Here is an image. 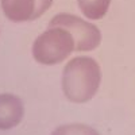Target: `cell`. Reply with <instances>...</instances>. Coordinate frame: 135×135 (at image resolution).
<instances>
[{
	"label": "cell",
	"instance_id": "cell-1",
	"mask_svg": "<svg viewBox=\"0 0 135 135\" xmlns=\"http://www.w3.org/2000/svg\"><path fill=\"white\" fill-rule=\"evenodd\" d=\"M101 84V68L88 55H77L66 62L62 70L61 88L65 99L74 104L91 101Z\"/></svg>",
	"mask_w": 135,
	"mask_h": 135
},
{
	"label": "cell",
	"instance_id": "cell-2",
	"mask_svg": "<svg viewBox=\"0 0 135 135\" xmlns=\"http://www.w3.org/2000/svg\"><path fill=\"white\" fill-rule=\"evenodd\" d=\"M76 51V42L69 30L60 26H49L34 39L31 54L35 62L43 66H54L64 62Z\"/></svg>",
	"mask_w": 135,
	"mask_h": 135
},
{
	"label": "cell",
	"instance_id": "cell-3",
	"mask_svg": "<svg viewBox=\"0 0 135 135\" xmlns=\"http://www.w3.org/2000/svg\"><path fill=\"white\" fill-rule=\"evenodd\" d=\"M49 26H60L69 30L76 42V51L78 53L93 51L103 41V34L95 23L74 14L61 12L54 15Z\"/></svg>",
	"mask_w": 135,
	"mask_h": 135
},
{
	"label": "cell",
	"instance_id": "cell-4",
	"mask_svg": "<svg viewBox=\"0 0 135 135\" xmlns=\"http://www.w3.org/2000/svg\"><path fill=\"white\" fill-rule=\"evenodd\" d=\"M25 118V104L18 95L0 93V131L18 127Z\"/></svg>",
	"mask_w": 135,
	"mask_h": 135
},
{
	"label": "cell",
	"instance_id": "cell-5",
	"mask_svg": "<svg viewBox=\"0 0 135 135\" xmlns=\"http://www.w3.org/2000/svg\"><path fill=\"white\" fill-rule=\"evenodd\" d=\"M3 15L14 23H26L32 20L35 0H0Z\"/></svg>",
	"mask_w": 135,
	"mask_h": 135
},
{
	"label": "cell",
	"instance_id": "cell-6",
	"mask_svg": "<svg viewBox=\"0 0 135 135\" xmlns=\"http://www.w3.org/2000/svg\"><path fill=\"white\" fill-rule=\"evenodd\" d=\"M111 6V0H77V7L89 20L103 19Z\"/></svg>",
	"mask_w": 135,
	"mask_h": 135
},
{
	"label": "cell",
	"instance_id": "cell-7",
	"mask_svg": "<svg viewBox=\"0 0 135 135\" xmlns=\"http://www.w3.org/2000/svg\"><path fill=\"white\" fill-rule=\"evenodd\" d=\"M50 135H100V132L84 123H66L55 127Z\"/></svg>",
	"mask_w": 135,
	"mask_h": 135
},
{
	"label": "cell",
	"instance_id": "cell-8",
	"mask_svg": "<svg viewBox=\"0 0 135 135\" xmlns=\"http://www.w3.org/2000/svg\"><path fill=\"white\" fill-rule=\"evenodd\" d=\"M53 6V0H35V11L32 15V20H37Z\"/></svg>",
	"mask_w": 135,
	"mask_h": 135
}]
</instances>
